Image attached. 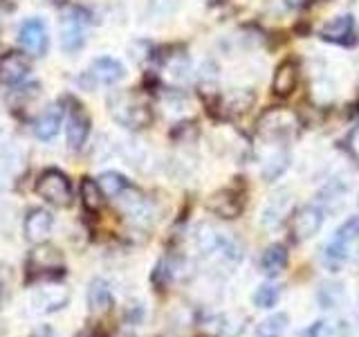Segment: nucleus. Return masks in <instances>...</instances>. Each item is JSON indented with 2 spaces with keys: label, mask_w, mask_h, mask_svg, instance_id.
Here are the masks:
<instances>
[{
  "label": "nucleus",
  "mask_w": 359,
  "mask_h": 337,
  "mask_svg": "<svg viewBox=\"0 0 359 337\" xmlns=\"http://www.w3.org/2000/svg\"><path fill=\"white\" fill-rule=\"evenodd\" d=\"M297 84H299V65L292 59L280 61L274 70V77H272V95L285 99L294 93Z\"/></svg>",
  "instance_id": "nucleus-15"
},
{
  "label": "nucleus",
  "mask_w": 359,
  "mask_h": 337,
  "mask_svg": "<svg viewBox=\"0 0 359 337\" xmlns=\"http://www.w3.org/2000/svg\"><path fill=\"white\" fill-rule=\"evenodd\" d=\"M287 261H290L287 247L280 245V243H274L263 252L261 270H263V275H267V277H278L287 267Z\"/></svg>",
  "instance_id": "nucleus-20"
},
{
  "label": "nucleus",
  "mask_w": 359,
  "mask_h": 337,
  "mask_svg": "<svg viewBox=\"0 0 359 337\" xmlns=\"http://www.w3.org/2000/svg\"><path fill=\"white\" fill-rule=\"evenodd\" d=\"M292 191L287 189H276L272 196L267 198L263 207V227L265 230H276L280 227L290 216H292Z\"/></svg>",
  "instance_id": "nucleus-12"
},
{
  "label": "nucleus",
  "mask_w": 359,
  "mask_h": 337,
  "mask_svg": "<svg viewBox=\"0 0 359 337\" xmlns=\"http://www.w3.org/2000/svg\"><path fill=\"white\" fill-rule=\"evenodd\" d=\"M290 326V315L287 312H274L265 317L263 322H258L256 335L258 337H283Z\"/></svg>",
  "instance_id": "nucleus-24"
},
{
  "label": "nucleus",
  "mask_w": 359,
  "mask_h": 337,
  "mask_svg": "<svg viewBox=\"0 0 359 337\" xmlns=\"http://www.w3.org/2000/svg\"><path fill=\"white\" fill-rule=\"evenodd\" d=\"M106 106L110 117L128 131H142L151 126L153 121V110L149 101L135 90H112L106 99Z\"/></svg>",
  "instance_id": "nucleus-1"
},
{
  "label": "nucleus",
  "mask_w": 359,
  "mask_h": 337,
  "mask_svg": "<svg viewBox=\"0 0 359 337\" xmlns=\"http://www.w3.org/2000/svg\"><path fill=\"white\" fill-rule=\"evenodd\" d=\"M65 277L63 256L56 247L41 245L36 247L25 263V284H36V281H61Z\"/></svg>",
  "instance_id": "nucleus-3"
},
{
  "label": "nucleus",
  "mask_w": 359,
  "mask_h": 337,
  "mask_svg": "<svg viewBox=\"0 0 359 337\" xmlns=\"http://www.w3.org/2000/svg\"><path fill=\"white\" fill-rule=\"evenodd\" d=\"M346 149L351 153L355 160L359 162V126H355L351 133H348V140H346Z\"/></svg>",
  "instance_id": "nucleus-29"
},
{
  "label": "nucleus",
  "mask_w": 359,
  "mask_h": 337,
  "mask_svg": "<svg viewBox=\"0 0 359 337\" xmlns=\"http://www.w3.org/2000/svg\"><path fill=\"white\" fill-rule=\"evenodd\" d=\"M90 131H93V119H90L86 106L81 101L70 99V110H67V126H65V135H67V149L70 151H81Z\"/></svg>",
  "instance_id": "nucleus-10"
},
{
  "label": "nucleus",
  "mask_w": 359,
  "mask_h": 337,
  "mask_svg": "<svg viewBox=\"0 0 359 337\" xmlns=\"http://www.w3.org/2000/svg\"><path fill=\"white\" fill-rule=\"evenodd\" d=\"M61 124H63V108L59 104L48 106L41 112V117L34 121V135H36L41 142H52L56 135H59Z\"/></svg>",
  "instance_id": "nucleus-16"
},
{
  "label": "nucleus",
  "mask_w": 359,
  "mask_h": 337,
  "mask_svg": "<svg viewBox=\"0 0 359 337\" xmlns=\"http://www.w3.org/2000/svg\"><path fill=\"white\" fill-rule=\"evenodd\" d=\"M278 297H280V286L278 284H263V286L256 288L252 301H254V306L269 310V308L276 306Z\"/></svg>",
  "instance_id": "nucleus-25"
},
{
  "label": "nucleus",
  "mask_w": 359,
  "mask_h": 337,
  "mask_svg": "<svg viewBox=\"0 0 359 337\" xmlns=\"http://www.w3.org/2000/svg\"><path fill=\"white\" fill-rule=\"evenodd\" d=\"M32 337H59V335H56L52 326H39V329L32 333Z\"/></svg>",
  "instance_id": "nucleus-31"
},
{
  "label": "nucleus",
  "mask_w": 359,
  "mask_h": 337,
  "mask_svg": "<svg viewBox=\"0 0 359 337\" xmlns=\"http://www.w3.org/2000/svg\"><path fill=\"white\" fill-rule=\"evenodd\" d=\"M115 306V297H112V290L110 284L106 279H93L88 286V308L101 315V312H108Z\"/></svg>",
  "instance_id": "nucleus-18"
},
{
  "label": "nucleus",
  "mask_w": 359,
  "mask_h": 337,
  "mask_svg": "<svg viewBox=\"0 0 359 337\" xmlns=\"http://www.w3.org/2000/svg\"><path fill=\"white\" fill-rule=\"evenodd\" d=\"M177 9L175 0H151L149 3V16H153L155 20H164V18H171Z\"/></svg>",
  "instance_id": "nucleus-26"
},
{
  "label": "nucleus",
  "mask_w": 359,
  "mask_h": 337,
  "mask_svg": "<svg viewBox=\"0 0 359 337\" xmlns=\"http://www.w3.org/2000/svg\"><path fill=\"white\" fill-rule=\"evenodd\" d=\"M355 34V16L353 14H339L330 18L325 25L319 29V37L328 43H346Z\"/></svg>",
  "instance_id": "nucleus-17"
},
{
  "label": "nucleus",
  "mask_w": 359,
  "mask_h": 337,
  "mask_svg": "<svg viewBox=\"0 0 359 337\" xmlns=\"http://www.w3.org/2000/svg\"><path fill=\"white\" fill-rule=\"evenodd\" d=\"M0 308H3V281H0Z\"/></svg>",
  "instance_id": "nucleus-32"
},
{
  "label": "nucleus",
  "mask_w": 359,
  "mask_h": 337,
  "mask_svg": "<svg viewBox=\"0 0 359 337\" xmlns=\"http://www.w3.org/2000/svg\"><path fill=\"white\" fill-rule=\"evenodd\" d=\"M207 209L211 213H216L218 218L233 220V218H238L245 209V196H243V191L233 187L220 189L216 194H211V198L207 200Z\"/></svg>",
  "instance_id": "nucleus-11"
},
{
  "label": "nucleus",
  "mask_w": 359,
  "mask_h": 337,
  "mask_svg": "<svg viewBox=\"0 0 359 337\" xmlns=\"http://www.w3.org/2000/svg\"><path fill=\"white\" fill-rule=\"evenodd\" d=\"M79 191H81V202H83L86 211L97 213V211H101V207L106 205V194L101 191V187L95 178H83Z\"/></svg>",
  "instance_id": "nucleus-22"
},
{
  "label": "nucleus",
  "mask_w": 359,
  "mask_h": 337,
  "mask_svg": "<svg viewBox=\"0 0 359 337\" xmlns=\"http://www.w3.org/2000/svg\"><path fill=\"white\" fill-rule=\"evenodd\" d=\"M290 162H292V157L285 149H274V153H269L263 160V168H261L263 180L265 183H272V180L280 178L287 171Z\"/></svg>",
  "instance_id": "nucleus-21"
},
{
  "label": "nucleus",
  "mask_w": 359,
  "mask_h": 337,
  "mask_svg": "<svg viewBox=\"0 0 359 337\" xmlns=\"http://www.w3.org/2000/svg\"><path fill=\"white\" fill-rule=\"evenodd\" d=\"M171 277H173V270H171V265H168L166 258H162V261L155 265L153 275H151V281H153L155 290L168 288V284H171Z\"/></svg>",
  "instance_id": "nucleus-27"
},
{
  "label": "nucleus",
  "mask_w": 359,
  "mask_h": 337,
  "mask_svg": "<svg viewBox=\"0 0 359 337\" xmlns=\"http://www.w3.org/2000/svg\"><path fill=\"white\" fill-rule=\"evenodd\" d=\"M341 299V286L339 284H323L319 288V303L321 308H332Z\"/></svg>",
  "instance_id": "nucleus-28"
},
{
  "label": "nucleus",
  "mask_w": 359,
  "mask_h": 337,
  "mask_svg": "<svg viewBox=\"0 0 359 337\" xmlns=\"http://www.w3.org/2000/svg\"><path fill=\"white\" fill-rule=\"evenodd\" d=\"M256 101V95L252 88H241V90H233V93L224 95L218 99V106L222 112H227V115L236 117V115H245L247 110L254 106Z\"/></svg>",
  "instance_id": "nucleus-19"
},
{
  "label": "nucleus",
  "mask_w": 359,
  "mask_h": 337,
  "mask_svg": "<svg viewBox=\"0 0 359 337\" xmlns=\"http://www.w3.org/2000/svg\"><path fill=\"white\" fill-rule=\"evenodd\" d=\"M52 227H54V216L43 207L29 209L25 220H22V234H25V239L34 245H43L48 241Z\"/></svg>",
  "instance_id": "nucleus-13"
},
{
  "label": "nucleus",
  "mask_w": 359,
  "mask_h": 337,
  "mask_svg": "<svg viewBox=\"0 0 359 337\" xmlns=\"http://www.w3.org/2000/svg\"><path fill=\"white\" fill-rule=\"evenodd\" d=\"M34 191H36V196L43 198L48 205L59 207V209L72 207V202H74L72 180L67 178L61 168H43V171L36 176Z\"/></svg>",
  "instance_id": "nucleus-2"
},
{
  "label": "nucleus",
  "mask_w": 359,
  "mask_h": 337,
  "mask_svg": "<svg viewBox=\"0 0 359 337\" xmlns=\"http://www.w3.org/2000/svg\"><path fill=\"white\" fill-rule=\"evenodd\" d=\"M299 117L287 108H267L256 121V131L258 135H263L265 140H274V142H283L294 138L299 133Z\"/></svg>",
  "instance_id": "nucleus-4"
},
{
  "label": "nucleus",
  "mask_w": 359,
  "mask_h": 337,
  "mask_svg": "<svg viewBox=\"0 0 359 337\" xmlns=\"http://www.w3.org/2000/svg\"><path fill=\"white\" fill-rule=\"evenodd\" d=\"M29 74V61L20 52L0 54V84L20 86Z\"/></svg>",
  "instance_id": "nucleus-14"
},
{
  "label": "nucleus",
  "mask_w": 359,
  "mask_h": 337,
  "mask_svg": "<svg viewBox=\"0 0 359 337\" xmlns=\"http://www.w3.org/2000/svg\"><path fill=\"white\" fill-rule=\"evenodd\" d=\"M325 211L319 205H303L290 216V239L294 243L310 241L323 227Z\"/></svg>",
  "instance_id": "nucleus-8"
},
{
  "label": "nucleus",
  "mask_w": 359,
  "mask_h": 337,
  "mask_svg": "<svg viewBox=\"0 0 359 337\" xmlns=\"http://www.w3.org/2000/svg\"><path fill=\"white\" fill-rule=\"evenodd\" d=\"M123 77H126V67L121 61L112 56H97L88 70L79 77V84L86 90H95L97 86H115Z\"/></svg>",
  "instance_id": "nucleus-6"
},
{
  "label": "nucleus",
  "mask_w": 359,
  "mask_h": 337,
  "mask_svg": "<svg viewBox=\"0 0 359 337\" xmlns=\"http://www.w3.org/2000/svg\"><path fill=\"white\" fill-rule=\"evenodd\" d=\"M90 25V11L83 7H67L61 14V50L76 54L86 45V29Z\"/></svg>",
  "instance_id": "nucleus-5"
},
{
  "label": "nucleus",
  "mask_w": 359,
  "mask_h": 337,
  "mask_svg": "<svg viewBox=\"0 0 359 337\" xmlns=\"http://www.w3.org/2000/svg\"><path fill=\"white\" fill-rule=\"evenodd\" d=\"M355 245H357V261H359V239H357V243H355Z\"/></svg>",
  "instance_id": "nucleus-33"
},
{
  "label": "nucleus",
  "mask_w": 359,
  "mask_h": 337,
  "mask_svg": "<svg viewBox=\"0 0 359 337\" xmlns=\"http://www.w3.org/2000/svg\"><path fill=\"white\" fill-rule=\"evenodd\" d=\"M97 183H99L101 191L106 194V198H119L121 194H126V191L133 187L130 180L126 176H121L119 171H104L97 178Z\"/></svg>",
  "instance_id": "nucleus-23"
},
{
  "label": "nucleus",
  "mask_w": 359,
  "mask_h": 337,
  "mask_svg": "<svg viewBox=\"0 0 359 337\" xmlns=\"http://www.w3.org/2000/svg\"><path fill=\"white\" fill-rule=\"evenodd\" d=\"M323 329H325V322H317V324H312V329H306V331H303L301 337H321Z\"/></svg>",
  "instance_id": "nucleus-30"
},
{
  "label": "nucleus",
  "mask_w": 359,
  "mask_h": 337,
  "mask_svg": "<svg viewBox=\"0 0 359 337\" xmlns=\"http://www.w3.org/2000/svg\"><path fill=\"white\" fill-rule=\"evenodd\" d=\"M18 45L32 59H43L50 50V32L45 20L39 16L22 20L18 27Z\"/></svg>",
  "instance_id": "nucleus-7"
},
{
  "label": "nucleus",
  "mask_w": 359,
  "mask_h": 337,
  "mask_svg": "<svg viewBox=\"0 0 359 337\" xmlns=\"http://www.w3.org/2000/svg\"><path fill=\"white\" fill-rule=\"evenodd\" d=\"M357 239H359V216H353L334 232L330 243L325 245V263H330L332 267H339L344 261H348L351 247L357 243Z\"/></svg>",
  "instance_id": "nucleus-9"
}]
</instances>
